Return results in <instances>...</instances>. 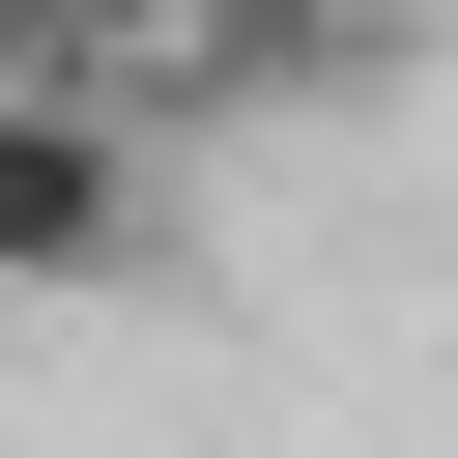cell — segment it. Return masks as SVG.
Returning <instances> with one entry per match:
<instances>
[{
	"label": "cell",
	"mask_w": 458,
	"mask_h": 458,
	"mask_svg": "<svg viewBox=\"0 0 458 458\" xmlns=\"http://www.w3.org/2000/svg\"><path fill=\"white\" fill-rule=\"evenodd\" d=\"M143 258V114L114 86H0V286H114Z\"/></svg>",
	"instance_id": "cell-1"
},
{
	"label": "cell",
	"mask_w": 458,
	"mask_h": 458,
	"mask_svg": "<svg viewBox=\"0 0 458 458\" xmlns=\"http://www.w3.org/2000/svg\"><path fill=\"white\" fill-rule=\"evenodd\" d=\"M200 57V0H0V86H143Z\"/></svg>",
	"instance_id": "cell-2"
},
{
	"label": "cell",
	"mask_w": 458,
	"mask_h": 458,
	"mask_svg": "<svg viewBox=\"0 0 458 458\" xmlns=\"http://www.w3.org/2000/svg\"><path fill=\"white\" fill-rule=\"evenodd\" d=\"M372 29H429V0H200V57H372Z\"/></svg>",
	"instance_id": "cell-3"
}]
</instances>
